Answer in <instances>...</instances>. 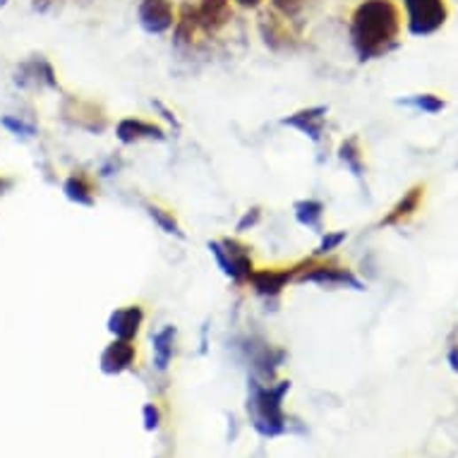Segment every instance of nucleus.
<instances>
[{
  "label": "nucleus",
  "instance_id": "nucleus-13",
  "mask_svg": "<svg viewBox=\"0 0 458 458\" xmlns=\"http://www.w3.org/2000/svg\"><path fill=\"white\" fill-rule=\"evenodd\" d=\"M135 361H137V348H135V341L113 338V341L104 348V353H101L98 368H101L104 375L115 376V375H123V372H128V369H132Z\"/></svg>",
  "mask_w": 458,
  "mask_h": 458
},
{
  "label": "nucleus",
  "instance_id": "nucleus-31",
  "mask_svg": "<svg viewBox=\"0 0 458 458\" xmlns=\"http://www.w3.org/2000/svg\"><path fill=\"white\" fill-rule=\"evenodd\" d=\"M276 3V10H281V12H288L291 8H295V5H300L303 0H274Z\"/></svg>",
  "mask_w": 458,
  "mask_h": 458
},
{
  "label": "nucleus",
  "instance_id": "nucleus-22",
  "mask_svg": "<svg viewBox=\"0 0 458 458\" xmlns=\"http://www.w3.org/2000/svg\"><path fill=\"white\" fill-rule=\"evenodd\" d=\"M338 159H341V164H344L355 178H362V173H365V159H362L361 139L358 137L344 139V142H341V147H338Z\"/></svg>",
  "mask_w": 458,
  "mask_h": 458
},
{
  "label": "nucleus",
  "instance_id": "nucleus-18",
  "mask_svg": "<svg viewBox=\"0 0 458 458\" xmlns=\"http://www.w3.org/2000/svg\"><path fill=\"white\" fill-rule=\"evenodd\" d=\"M63 192L77 206L97 205V182L87 171H73L63 182Z\"/></svg>",
  "mask_w": 458,
  "mask_h": 458
},
{
  "label": "nucleus",
  "instance_id": "nucleus-8",
  "mask_svg": "<svg viewBox=\"0 0 458 458\" xmlns=\"http://www.w3.org/2000/svg\"><path fill=\"white\" fill-rule=\"evenodd\" d=\"M260 34L271 50H293L300 43L298 34L288 22V15L281 10H264L260 15Z\"/></svg>",
  "mask_w": 458,
  "mask_h": 458
},
{
  "label": "nucleus",
  "instance_id": "nucleus-30",
  "mask_svg": "<svg viewBox=\"0 0 458 458\" xmlns=\"http://www.w3.org/2000/svg\"><path fill=\"white\" fill-rule=\"evenodd\" d=\"M151 106H154V111H159V113L164 115V120H168L175 130H181V120L175 118V113H173L171 108H166L161 101H151Z\"/></svg>",
  "mask_w": 458,
  "mask_h": 458
},
{
  "label": "nucleus",
  "instance_id": "nucleus-27",
  "mask_svg": "<svg viewBox=\"0 0 458 458\" xmlns=\"http://www.w3.org/2000/svg\"><path fill=\"white\" fill-rule=\"evenodd\" d=\"M142 423H144V430L147 432H156L159 427H161V410L156 403H147L144 408H142Z\"/></svg>",
  "mask_w": 458,
  "mask_h": 458
},
{
  "label": "nucleus",
  "instance_id": "nucleus-15",
  "mask_svg": "<svg viewBox=\"0 0 458 458\" xmlns=\"http://www.w3.org/2000/svg\"><path fill=\"white\" fill-rule=\"evenodd\" d=\"M142 324H144V307L142 305H125V307L111 312L106 329L113 334V338L135 341Z\"/></svg>",
  "mask_w": 458,
  "mask_h": 458
},
{
  "label": "nucleus",
  "instance_id": "nucleus-2",
  "mask_svg": "<svg viewBox=\"0 0 458 458\" xmlns=\"http://www.w3.org/2000/svg\"><path fill=\"white\" fill-rule=\"evenodd\" d=\"M291 392V382L264 384L260 379H250V396H247V415L254 432L264 439H274L286 434L288 417L283 413V396Z\"/></svg>",
  "mask_w": 458,
  "mask_h": 458
},
{
  "label": "nucleus",
  "instance_id": "nucleus-17",
  "mask_svg": "<svg viewBox=\"0 0 458 458\" xmlns=\"http://www.w3.org/2000/svg\"><path fill=\"white\" fill-rule=\"evenodd\" d=\"M17 84L19 87H46V89H58L56 70L43 56H36L32 60H25L17 70Z\"/></svg>",
  "mask_w": 458,
  "mask_h": 458
},
{
  "label": "nucleus",
  "instance_id": "nucleus-28",
  "mask_svg": "<svg viewBox=\"0 0 458 458\" xmlns=\"http://www.w3.org/2000/svg\"><path fill=\"white\" fill-rule=\"evenodd\" d=\"M262 221V209L260 206H252V209H247L236 223V230L237 233H245V230H252L257 223Z\"/></svg>",
  "mask_w": 458,
  "mask_h": 458
},
{
  "label": "nucleus",
  "instance_id": "nucleus-33",
  "mask_svg": "<svg viewBox=\"0 0 458 458\" xmlns=\"http://www.w3.org/2000/svg\"><path fill=\"white\" fill-rule=\"evenodd\" d=\"M233 3H237V5H240V8L254 10V8H260V5H262L264 0H233Z\"/></svg>",
  "mask_w": 458,
  "mask_h": 458
},
{
  "label": "nucleus",
  "instance_id": "nucleus-9",
  "mask_svg": "<svg viewBox=\"0 0 458 458\" xmlns=\"http://www.w3.org/2000/svg\"><path fill=\"white\" fill-rule=\"evenodd\" d=\"M300 264H291V267H267V269H254L247 286L252 288L260 298H278L288 288V283H295Z\"/></svg>",
  "mask_w": 458,
  "mask_h": 458
},
{
  "label": "nucleus",
  "instance_id": "nucleus-3",
  "mask_svg": "<svg viewBox=\"0 0 458 458\" xmlns=\"http://www.w3.org/2000/svg\"><path fill=\"white\" fill-rule=\"evenodd\" d=\"M209 252H212L213 262L221 269L226 278H230L237 286H247V281L257 269L252 262L250 247L243 245L236 237H223V240H212L209 243Z\"/></svg>",
  "mask_w": 458,
  "mask_h": 458
},
{
  "label": "nucleus",
  "instance_id": "nucleus-36",
  "mask_svg": "<svg viewBox=\"0 0 458 458\" xmlns=\"http://www.w3.org/2000/svg\"><path fill=\"white\" fill-rule=\"evenodd\" d=\"M0 5H8V0H0Z\"/></svg>",
  "mask_w": 458,
  "mask_h": 458
},
{
  "label": "nucleus",
  "instance_id": "nucleus-1",
  "mask_svg": "<svg viewBox=\"0 0 458 458\" xmlns=\"http://www.w3.org/2000/svg\"><path fill=\"white\" fill-rule=\"evenodd\" d=\"M403 17L393 0H362L351 15V43L361 60H376L399 49Z\"/></svg>",
  "mask_w": 458,
  "mask_h": 458
},
{
  "label": "nucleus",
  "instance_id": "nucleus-6",
  "mask_svg": "<svg viewBox=\"0 0 458 458\" xmlns=\"http://www.w3.org/2000/svg\"><path fill=\"white\" fill-rule=\"evenodd\" d=\"M60 113L67 123L77 130L89 132V135H101L108 128V115L104 108L94 101H84L80 97H66L60 104Z\"/></svg>",
  "mask_w": 458,
  "mask_h": 458
},
{
  "label": "nucleus",
  "instance_id": "nucleus-32",
  "mask_svg": "<svg viewBox=\"0 0 458 458\" xmlns=\"http://www.w3.org/2000/svg\"><path fill=\"white\" fill-rule=\"evenodd\" d=\"M446 358H449L451 369H454V372H456V375H458V345L456 344H451L449 355H446Z\"/></svg>",
  "mask_w": 458,
  "mask_h": 458
},
{
  "label": "nucleus",
  "instance_id": "nucleus-19",
  "mask_svg": "<svg viewBox=\"0 0 458 458\" xmlns=\"http://www.w3.org/2000/svg\"><path fill=\"white\" fill-rule=\"evenodd\" d=\"M199 36V22H197L195 3H182L178 15H175V25H173V43L178 49H188L197 42Z\"/></svg>",
  "mask_w": 458,
  "mask_h": 458
},
{
  "label": "nucleus",
  "instance_id": "nucleus-7",
  "mask_svg": "<svg viewBox=\"0 0 458 458\" xmlns=\"http://www.w3.org/2000/svg\"><path fill=\"white\" fill-rule=\"evenodd\" d=\"M243 351L247 355V362L252 365L254 379H260L264 384H271L276 379V369L286 361V351L283 348L267 344L262 338H247Z\"/></svg>",
  "mask_w": 458,
  "mask_h": 458
},
{
  "label": "nucleus",
  "instance_id": "nucleus-10",
  "mask_svg": "<svg viewBox=\"0 0 458 458\" xmlns=\"http://www.w3.org/2000/svg\"><path fill=\"white\" fill-rule=\"evenodd\" d=\"M175 8L171 0H139L137 22L149 36L168 34L175 25Z\"/></svg>",
  "mask_w": 458,
  "mask_h": 458
},
{
  "label": "nucleus",
  "instance_id": "nucleus-26",
  "mask_svg": "<svg viewBox=\"0 0 458 458\" xmlns=\"http://www.w3.org/2000/svg\"><path fill=\"white\" fill-rule=\"evenodd\" d=\"M0 125L5 128V130H10L12 135H17V137H34L36 135V128L29 123H25V120H19V118H15V115H5L3 120H0Z\"/></svg>",
  "mask_w": 458,
  "mask_h": 458
},
{
  "label": "nucleus",
  "instance_id": "nucleus-14",
  "mask_svg": "<svg viewBox=\"0 0 458 458\" xmlns=\"http://www.w3.org/2000/svg\"><path fill=\"white\" fill-rule=\"evenodd\" d=\"M115 137L120 144H137V142H164L166 132L161 125L144 120V118H123L115 125Z\"/></svg>",
  "mask_w": 458,
  "mask_h": 458
},
{
  "label": "nucleus",
  "instance_id": "nucleus-16",
  "mask_svg": "<svg viewBox=\"0 0 458 458\" xmlns=\"http://www.w3.org/2000/svg\"><path fill=\"white\" fill-rule=\"evenodd\" d=\"M423 199H425V185L417 182V185H413V188L403 192L401 199L386 212V216L379 221V226H382V229H393V226L408 223L417 213L420 205H423Z\"/></svg>",
  "mask_w": 458,
  "mask_h": 458
},
{
  "label": "nucleus",
  "instance_id": "nucleus-34",
  "mask_svg": "<svg viewBox=\"0 0 458 458\" xmlns=\"http://www.w3.org/2000/svg\"><path fill=\"white\" fill-rule=\"evenodd\" d=\"M10 188H12V181H10V178H5V175H0V195H5Z\"/></svg>",
  "mask_w": 458,
  "mask_h": 458
},
{
  "label": "nucleus",
  "instance_id": "nucleus-29",
  "mask_svg": "<svg viewBox=\"0 0 458 458\" xmlns=\"http://www.w3.org/2000/svg\"><path fill=\"white\" fill-rule=\"evenodd\" d=\"M63 5V0H32L34 12H42V15H50Z\"/></svg>",
  "mask_w": 458,
  "mask_h": 458
},
{
  "label": "nucleus",
  "instance_id": "nucleus-12",
  "mask_svg": "<svg viewBox=\"0 0 458 458\" xmlns=\"http://www.w3.org/2000/svg\"><path fill=\"white\" fill-rule=\"evenodd\" d=\"M327 106L300 108V111H295V113H291L288 118H283L281 125L293 128V130H298L307 139H312L314 144H320L322 137H324V128H327Z\"/></svg>",
  "mask_w": 458,
  "mask_h": 458
},
{
  "label": "nucleus",
  "instance_id": "nucleus-23",
  "mask_svg": "<svg viewBox=\"0 0 458 458\" xmlns=\"http://www.w3.org/2000/svg\"><path fill=\"white\" fill-rule=\"evenodd\" d=\"M147 213H149V219H151L159 229L164 230L166 236L185 237L181 223H178V219L173 216V212H168V209H164V206H159V205H147Z\"/></svg>",
  "mask_w": 458,
  "mask_h": 458
},
{
  "label": "nucleus",
  "instance_id": "nucleus-21",
  "mask_svg": "<svg viewBox=\"0 0 458 458\" xmlns=\"http://www.w3.org/2000/svg\"><path fill=\"white\" fill-rule=\"evenodd\" d=\"M295 221L305 226V229L317 230V233H324L322 230V221H324V205L320 199H298L293 205Z\"/></svg>",
  "mask_w": 458,
  "mask_h": 458
},
{
  "label": "nucleus",
  "instance_id": "nucleus-11",
  "mask_svg": "<svg viewBox=\"0 0 458 458\" xmlns=\"http://www.w3.org/2000/svg\"><path fill=\"white\" fill-rule=\"evenodd\" d=\"M195 12L197 22H199V34H205V36H216L233 19L230 0H197Z\"/></svg>",
  "mask_w": 458,
  "mask_h": 458
},
{
  "label": "nucleus",
  "instance_id": "nucleus-20",
  "mask_svg": "<svg viewBox=\"0 0 458 458\" xmlns=\"http://www.w3.org/2000/svg\"><path fill=\"white\" fill-rule=\"evenodd\" d=\"M175 327H161L151 336V351H154V368L159 372H166V369L171 368L173 362V355H175Z\"/></svg>",
  "mask_w": 458,
  "mask_h": 458
},
{
  "label": "nucleus",
  "instance_id": "nucleus-24",
  "mask_svg": "<svg viewBox=\"0 0 458 458\" xmlns=\"http://www.w3.org/2000/svg\"><path fill=\"white\" fill-rule=\"evenodd\" d=\"M399 104L408 108H415V111H423V113H442L444 111V98L437 97V94H415V97L410 98H399Z\"/></svg>",
  "mask_w": 458,
  "mask_h": 458
},
{
  "label": "nucleus",
  "instance_id": "nucleus-4",
  "mask_svg": "<svg viewBox=\"0 0 458 458\" xmlns=\"http://www.w3.org/2000/svg\"><path fill=\"white\" fill-rule=\"evenodd\" d=\"M295 283H317L327 288H351V291H365V283L355 276L348 267H341L336 262H317V257L312 254L303 260Z\"/></svg>",
  "mask_w": 458,
  "mask_h": 458
},
{
  "label": "nucleus",
  "instance_id": "nucleus-25",
  "mask_svg": "<svg viewBox=\"0 0 458 458\" xmlns=\"http://www.w3.org/2000/svg\"><path fill=\"white\" fill-rule=\"evenodd\" d=\"M345 237H348L345 230H327V233H322V240L317 250H314V257H327V254L336 252L345 243Z\"/></svg>",
  "mask_w": 458,
  "mask_h": 458
},
{
  "label": "nucleus",
  "instance_id": "nucleus-35",
  "mask_svg": "<svg viewBox=\"0 0 458 458\" xmlns=\"http://www.w3.org/2000/svg\"><path fill=\"white\" fill-rule=\"evenodd\" d=\"M74 3H77L80 8H89V5H91V3H94V0H74Z\"/></svg>",
  "mask_w": 458,
  "mask_h": 458
},
{
  "label": "nucleus",
  "instance_id": "nucleus-5",
  "mask_svg": "<svg viewBox=\"0 0 458 458\" xmlns=\"http://www.w3.org/2000/svg\"><path fill=\"white\" fill-rule=\"evenodd\" d=\"M406 25L413 36H432L446 25L449 5L446 0H403Z\"/></svg>",
  "mask_w": 458,
  "mask_h": 458
}]
</instances>
